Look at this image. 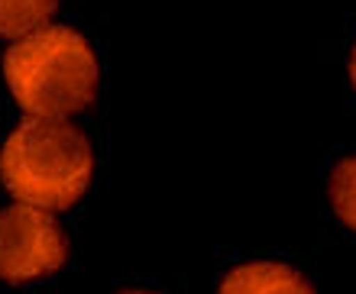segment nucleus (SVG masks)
Returning a JSON list of instances; mask_svg holds the SVG:
<instances>
[{
    "instance_id": "f257e3e1",
    "label": "nucleus",
    "mask_w": 356,
    "mask_h": 294,
    "mask_svg": "<svg viewBox=\"0 0 356 294\" xmlns=\"http://www.w3.org/2000/svg\"><path fill=\"white\" fill-rule=\"evenodd\" d=\"M13 101L42 120H68L97 97V55L72 26H42L3 52Z\"/></svg>"
},
{
    "instance_id": "f03ea898",
    "label": "nucleus",
    "mask_w": 356,
    "mask_h": 294,
    "mask_svg": "<svg viewBox=\"0 0 356 294\" xmlns=\"http://www.w3.org/2000/svg\"><path fill=\"white\" fill-rule=\"evenodd\" d=\"M94 175V149L75 123L26 114L0 149V181L23 204L75 207Z\"/></svg>"
},
{
    "instance_id": "7ed1b4c3",
    "label": "nucleus",
    "mask_w": 356,
    "mask_h": 294,
    "mask_svg": "<svg viewBox=\"0 0 356 294\" xmlns=\"http://www.w3.org/2000/svg\"><path fill=\"white\" fill-rule=\"evenodd\" d=\"M68 252V233L52 217V210L23 200L0 210V278L7 285L56 275L65 266Z\"/></svg>"
},
{
    "instance_id": "20e7f679",
    "label": "nucleus",
    "mask_w": 356,
    "mask_h": 294,
    "mask_svg": "<svg viewBox=\"0 0 356 294\" xmlns=\"http://www.w3.org/2000/svg\"><path fill=\"white\" fill-rule=\"evenodd\" d=\"M217 294H318L298 268L285 262H246L220 278Z\"/></svg>"
},
{
    "instance_id": "39448f33",
    "label": "nucleus",
    "mask_w": 356,
    "mask_h": 294,
    "mask_svg": "<svg viewBox=\"0 0 356 294\" xmlns=\"http://www.w3.org/2000/svg\"><path fill=\"white\" fill-rule=\"evenodd\" d=\"M56 10L58 0H0V36L17 42V39L49 26Z\"/></svg>"
},
{
    "instance_id": "423d86ee",
    "label": "nucleus",
    "mask_w": 356,
    "mask_h": 294,
    "mask_svg": "<svg viewBox=\"0 0 356 294\" xmlns=\"http://www.w3.org/2000/svg\"><path fill=\"white\" fill-rule=\"evenodd\" d=\"M327 198H330L334 214L340 217V223L356 233V155H347V159H340L334 165Z\"/></svg>"
},
{
    "instance_id": "0eeeda50",
    "label": "nucleus",
    "mask_w": 356,
    "mask_h": 294,
    "mask_svg": "<svg viewBox=\"0 0 356 294\" xmlns=\"http://www.w3.org/2000/svg\"><path fill=\"white\" fill-rule=\"evenodd\" d=\"M347 71H350V85H353V91H356V46H353V52H350V65H347Z\"/></svg>"
},
{
    "instance_id": "6e6552de",
    "label": "nucleus",
    "mask_w": 356,
    "mask_h": 294,
    "mask_svg": "<svg viewBox=\"0 0 356 294\" xmlns=\"http://www.w3.org/2000/svg\"><path fill=\"white\" fill-rule=\"evenodd\" d=\"M120 294H156V291H143V288H130V291H120Z\"/></svg>"
}]
</instances>
